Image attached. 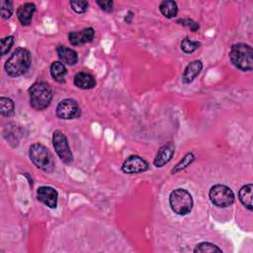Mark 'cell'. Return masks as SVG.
Segmentation results:
<instances>
[{
	"instance_id": "e0dca14e",
	"label": "cell",
	"mask_w": 253,
	"mask_h": 253,
	"mask_svg": "<svg viewBox=\"0 0 253 253\" xmlns=\"http://www.w3.org/2000/svg\"><path fill=\"white\" fill-rule=\"evenodd\" d=\"M252 196H253V186L252 184H247L243 186L238 193V197L243 206H245L249 211H252Z\"/></svg>"
},
{
	"instance_id": "6da1fadb",
	"label": "cell",
	"mask_w": 253,
	"mask_h": 253,
	"mask_svg": "<svg viewBox=\"0 0 253 253\" xmlns=\"http://www.w3.org/2000/svg\"><path fill=\"white\" fill-rule=\"evenodd\" d=\"M31 65V53L24 47H18L6 61L4 68L8 75L18 77L26 73Z\"/></svg>"
},
{
	"instance_id": "5bb4252c",
	"label": "cell",
	"mask_w": 253,
	"mask_h": 253,
	"mask_svg": "<svg viewBox=\"0 0 253 253\" xmlns=\"http://www.w3.org/2000/svg\"><path fill=\"white\" fill-rule=\"evenodd\" d=\"M57 55L60 59V61L67 65H74L78 60L77 52L74 49L68 48L64 45H59L56 48Z\"/></svg>"
},
{
	"instance_id": "ba28073f",
	"label": "cell",
	"mask_w": 253,
	"mask_h": 253,
	"mask_svg": "<svg viewBox=\"0 0 253 253\" xmlns=\"http://www.w3.org/2000/svg\"><path fill=\"white\" fill-rule=\"evenodd\" d=\"M56 116L62 120L75 119L80 116V108L76 101L72 99H64L57 105Z\"/></svg>"
},
{
	"instance_id": "484cf974",
	"label": "cell",
	"mask_w": 253,
	"mask_h": 253,
	"mask_svg": "<svg viewBox=\"0 0 253 253\" xmlns=\"http://www.w3.org/2000/svg\"><path fill=\"white\" fill-rule=\"evenodd\" d=\"M13 43H14L13 36H8V37L3 38L1 40V54L5 55L6 53H8V51L11 49Z\"/></svg>"
},
{
	"instance_id": "44dd1931",
	"label": "cell",
	"mask_w": 253,
	"mask_h": 253,
	"mask_svg": "<svg viewBox=\"0 0 253 253\" xmlns=\"http://www.w3.org/2000/svg\"><path fill=\"white\" fill-rule=\"evenodd\" d=\"M195 253H205V252H222L221 249L219 247H217L216 245L210 243V242H201L199 244H197V246L194 249Z\"/></svg>"
},
{
	"instance_id": "7c38bea8",
	"label": "cell",
	"mask_w": 253,
	"mask_h": 253,
	"mask_svg": "<svg viewBox=\"0 0 253 253\" xmlns=\"http://www.w3.org/2000/svg\"><path fill=\"white\" fill-rule=\"evenodd\" d=\"M95 36V31L92 28L83 29L80 32H71L68 35L69 42L72 45H81L86 42H90Z\"/></svg>"
},
{
	"instance_id": "7a4b0ae2",
	"label": "cell",
	"mask_w": 253,
	"mask_h": 253,
	"mask_svg": "<svg viewBox=\"0 0 253 253\" xmlns=\"http://www.w3.org/2000/svg\"><path fill=\"white\" fill-rule=\"evenodd\" d=\"M229 58L231 63L242 71L253 69V50L247 43L238 42L233 44L229 52Z\"/></svg>"
},
{
	"instance_id": "603a6c76",
	"label": "cell",
	"mask_w": 253,
	"mask_h": 253,
	"mask_svg": "<svg viewBox=\"0 0 253 253\" xmlns=\"http://www.w3.org/2000/svg\"><path fill=\"white\" fill-rule=\"evenodd\" d=\"M200 46V42L192 41L188 38L182 41L181 42V49L186 53H192L194 52L198 47Z\"/></svg>"
},
{
	"instance_id": "4316f807",
	"label": "cell",
	"mask_w": 253,
	"mask_h": 253,
	"mask_svg": "<svg viewBox=\"0 0 253 253\" xmlns=\"http://www.w3.org/2000/svg\"><path fill=\"white\" fill-rule=\"evenodd\" d=\"M177 23H181V25L190 28L192 32H196L199 30V25L191 19H180L177 21Z\"/></svg>"
},
{
	"instance_id": "52a82bcc",
	"label": "cell",
	"mask_w": 253,
	"mask_h": 253,
	"mask_svg": "<svg viewBox=\"0 0 253 253\" xmlns=\"http://www.w3.org/2000/svg\"><path fill=\"white\" fill-rule=\"evenodd\" d=\"M52 143L58 157L64 163L70 164L73 161V155L64 133L60 130H55L52 134Z\"/></svg>"
},
{
	"instance_id": "ffe728a7",
	"label": "cell",
	"mask_w": 253,
	"mask_h": 253,
	"mask_svg": "<svg viewBox=\"0 0 253 253\" xmlns=\"http://www.w3.org/2000/svg\"><path fill=\"white\" fill-rule=\"evenodd\" d=\"M15 105L10 98L1 97L0 98V112L5 117H10L14 114Z\"/></svg>"
},
{
	"instance_id": "d4e9b609",
	"label": "cell",
	"mask_w": 253,
	"mask_h": 253,
	"mask_svg": "<svg viewBox=\"0 0 253 253\" xmlns=\"http://www.w3.org/2000/svg\"><path fill=\"white\" fill-rule=\"evenodd\" d=\"M13 14V5L11 1H1V16L3 19H9Z\"/></svg>"
},
{
	"instance_id": "3957f363",
	"label": "cell",
	"mask_w": 253,
	"mask_h": 253,
	"mask_svg": "<svg viewBox=\"0 0 253 253\" xmlns=\"http://www.w3.org/2000/svg\"><path fill=\"white\" fill-rule=\"evenodd\" d=\"M30 104L33 109L42 111L47 108L52 100V90L50 86L42 81L34 83L29 89Z\"/></svg>"
},
{
	"instance_id": "ac0fdd59",
	"label": "cell",
	"mask_w": 253,
	"mask_h": 253,
	"mask_svg": "<svg viewBox=\"0 0 253 253\" xmlns=\"http://www.w3.org/2000/svg\"><path fill=\"white\" fill-rule=\"evenodd\" d=\"M50 74L52 78L61 83L64 82V78L66 75V68L61 61H53L50 65Z\"/></svg>"
},
{
	"instance_id": "4fadbf2b",
	"label": "cell",
	"mask_w": 253,
	"mask_h": 253,
	"mask_svg": "<svg viewBox=\"0 0 253 253\" xmlns=\"http://www.w3.org/2000/svg\"><path fill=\"white\" fill-rule=\"evenodd\" d=\"M36 6L34 3H25L18 8L17 17L23 26H29L32 23Z\"/></svg>"
},
{
	"instance_id": "cb8c5ba5",
	"label": "cell",
	"mask_w": 253,
	"mask_h": 253,
	"mask_svg": "<svg viewBox=\"0 0 253 253\" xmlns=\"http://www.w3.org/2000/svg\"><path fill=\"white\" fill-rule=\"evenodd\" d=\"M69 3L71 8L78 14L85 13L88 9V2L85 0H72Z\"/></svg>"
},
{
	"instance_id": "83f0119b",
	"label": "cell",
	"mask_w": 253,
	"mask_h": 253,
	"mask_svg": "<svg viewBox=\"0 0 253 253\" xmlns=\"http://www.w3.org/2000/svg\"><path fill=\"white\" fill-rule=\"evenodd\" d=\"M97 4L100 6V8L106 12H112L114 7L113 1H97Z\"/></svg>"
},
{
	"instance_id": "9c48e42d",
	"label": "cell",
	"mask_w": 253,
	"mask_h": 253,
	"mask_svg": "<svg viewBox=\"0 0 253 253\" xmlns=\"http://www.w3.org/2000/svg\"><path fill=\"white\" fill-rule=\"evenodd\" d=\"M148 167V163L143 158L137 155H131L125 160L122 170L126 174H136L146 171Z\"/></svg>"
},
{
	"instance_id": "30bf717a",
	"label": "cell",
	"mask_w": 253,
	"mask_h": 253,
	"mask_svg": "<svg viewBox=\"0 0 253 253\" xmlns=\"http://www.w3.org/2000/svg\"><path fill=\"white\" fill-rule=\"evenodd\" d=\"M37 197L40 202H42L48 208H50V209L56 208L57 192L53 188L47 187V186L40 187L37 192Z\"/></svg>"
},
{
	"instance_id": "2e32d148",
	"label": "cell",
	"mask_w": 253,
	"mask_h": 253,
	"mask_svg": "<svg viewBox=\"0 0 253 253\" xmlns=\"http://www.w3.org/2000/svg\"><path fill=\"white\" fill-rule=\"evenodd\" d=\"M73 80L74 84L81 89H91L96 85L95 78L91 74L85 72L76 73Z\"/></svg>"
},
{
	"instance_id": "8992f818",
	"label": "cell",
	"mask_w": 253,
	"mask_h": 253,
	"mask_svg": "<svg viewBox=\"0 0 253 253\" xmlns=\"http://www.w3.org/2000/svg\"><path fill=\"white\" fill-rule=\"evenodd\" d=\"M209 195L211 203L218 208L229 207L234 202V194L232 190L224 185H214L211 188Z\"/></svg>"
},
{
	"instance_id": "9a60e30c",
	"label": "cell",
	"mask_w": 253,
	"mask_h": 253,
	"mask_svg": "<svg viewBox=\"0 0 253 253\" xmlns=\"http://www.w3.org/2000/svg\"><path fill=\"white\" fill-rule=\"evenodd\" d=\"M203 63L200 60H194L188 64L186 67L184 73H183V82L184 83H190L192 82L202 71Z\"/></svg>"
},
{
	"instance_id": "7402d4cb",
	"label": "cell",
	"mask_w": 253,
	"mask_h": 253,
	"mask_svg": "<svg viewBox=\"0 0 253 253\" xmlns=\"http://www.w3.org/2000/svg\"><path fill=\"white\" fill-rule=\"evenodd\" d=\"M195 159V156L193 153H187L183 158L182 160L175 166V168L172 170V173L175 174L177 172H180L181 170L185 169L187 166H189Z\"/></svg>"
},
{
	"instance_id": "8fae6325",
	"label": "cell",
	"mask_w": 253,
	"mask_h": 253,
	"mask_svg": "<svg viewBox=\"0 0 253 253\" xmlns=\"http://www.w3.org/2000/svg\"><path fill=\"white\" fill-rule=\"evenodd\" d=\"M175 152V145L172 141L164 144L163 146L160 147V149L158 150L155 159H154V165L156 167H162L165 164H167L171 158L173 157Z\"/></svg>"
},
{
	"instance_id": "277c9868",
	"label": "cell",
	"mask_w": 253,
	"mask_h": 253,
	"mask_svg": "<svg viewBox=\"0 0 253 253\" xmlns=\"http://www.w3.org/2000/svg\"><path fill=\"white\" fill-rule=\"evenodd\" d=\"M29 155L32 162L39 169L45 172H50L53 170L54 162L52 155L44 145L41 143H34L30 147Z\"/></svg>"
},
{
	"instance_id": "5b68a950",
	"label": "cell",
	"mask_w": 253,
	"mask_h": 253,
	"mask_svg": "<svg viewBox=\"0 0 253 253\" xmlns=\"http://www.w3.org/2000/svg\"><path fill=\"white\" fill-rule=\"evenodd\" d=\"M169 203L171 210L179 215L188 214L193 208V198L185 189L174 190L170 194Z\"/></svg>"
},
{
	"instance_id": "d6986e66",
	"label": "cell",
	"mask_w": 253,
	"mask_h": 253,
	"mask_svg": "<svg viewBox=\"0 0 253 253\" xmlns=\"http://www.w3.org/2000/svg\"><path fill=\"white\" fill-rule=\"evenodd\" d=\"M159 10L164 17L169 18V19L174 18L175 16H177V13H178V7H177L176 2L171 1V0L162 1L160 3Z\"/></svg>"
}]
</instances>
